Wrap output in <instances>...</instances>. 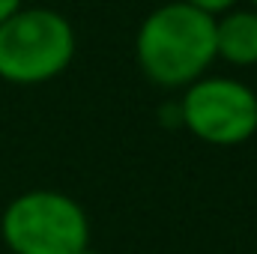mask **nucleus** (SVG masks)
Masks as SVG:
<instances>
[{
	"label": "nucleus",
	"instance_id": "1",
	"mask_svg": "<svg viewBox=\"0 0 257 254\" xmlns=\"http://www.w3.org/2000/svg\"><path fill=\"white\" fill-rule=\"evenodd\" d=\"M135 57L156 87L186 90L215 60V18L183 0L165 3L138 27Z\"/></svg>",
	"mask_w": 257,
	"mask_h": 254
},
{
	"label": "nucleus",
	"instance_id": "2",
	"mask_svg": "<svg viewBox=\"0 0 257 254\" xmlns=\"http://www.w3.org/2000/svg\"><path fill=\"white\" fill-rule=\"evenodd\" d=\"M78 48L69 18L48 6H24L0 24V81L36 87L66 72Z\"/></svg>",
	"mask_w": 257,
	"mask_h": 254
},
{
	"label": "nucleus",
	"instance_id": "3",
	"mask_svg": "<svg viewBox=\"0 0 257 254\" xmlns=\"http://www.w3.org/2000/svg\"><path fill=\"white\" fill-rule=\"evenodd\" d=\"M0 236L12 254H78L90 245V221L75 197L33 189L6 203Z\"/></svg>",
	"mask_w": 257,
	"mask_h": 254
},
{
	"label": "nucleus",
	"instance_id": "4",
	"mask_svg": "<svg viewBox=\"0 0 257 254\" xmlns=\"http://www.w3.org/2000/svg\"><path fill=\"white\" fill-rule=\"evenodd\" d=\"M177 108L180 123L212 147L245 144L257 132V93L236 78H197Z\"/></svg>",
	"mask_w": 257,
	"mask_h": 254
},
{
	"label": "nucleus",
	"instance_id": "5",
	"mask_svg": "<svg viewBox=\"0 0 257 254\" xmlns=\"http://www.w3.org/2000/svg\"><path fill=\"white\" fill-rule=\"evenodd\" d=\"M215 57L230 66H257V9H230L215 18Z\"/></svg>",
	"mask_w": 257,
	"mask_h": 254
},
{
	"label": "nucleus",
	"instance_id": "6",
	"mask_svg": "<svg viewBox=\"0 0 257 254\" xmlns=\"http://www.w3.org/2000/svg\"><path fill=\"white\" fill-rule=\"evenodd\" d=\"M183 3H189V6L206 12V15H212V18H218V15H224V12L236 9V0H183Z\"/></svg>",
	"mask_w": 257,
	"mask_h": 254
},
{
	"label": "nucleus",
	"instance_id": "7",
	"mask_svg": "<svg viewBox=\"0 0 257 254\" xmlns=\"http://www.w3.org/2000/svg\"><path fill=\"white\" fill-rule=\"evenodd\" d=\"M18 9H24V0H0V24L9 21Z\"/></svg>",
	"mask_w": 257,
	"mask_h": 254
},
{
	"label": "nucleus",
	"instance_id": "8",
	"mask_svg": "<svg viewBox=\"0 0 257 254\" xmlns=\"http://www.w3.org/2000/svg\"><path fill=\"white\" fill-rule=\"evenodd\" d=\"M78 254H99V251H93V248H90V245H87V248H84V251H78Z\"/></svg>",
	"mask_w": 257,
	"mask_h": 254
},
{
	"label": "nucleus",
	"instance_id": "9",
	"mask_svg": "<svg viewBox=\"0 0 257 254\" xmlns=\"http://www.w3.org/2000/svg\"><path fill=\"white\" fill-rule=\"evenodd\" d=\"M251 6H254V9H257V0H251Z\"/></svg>",
	"mask_w": 257,
	"mask_h": 254
},
{
	"label": "nucleus",
	"instance_id": "10",
	"mask_svg": "<svg viewBox=\"0 0 257 254\" xmlns=\"http://www.w3.org/2000/svg\"><path fill=\"white\" fill-rule=\"evenodd\" d=\"M254 254H257V251H254Z\"/></svg>",
	"mask_w": 257,
	"mask_h": 254
}]
</instances>
